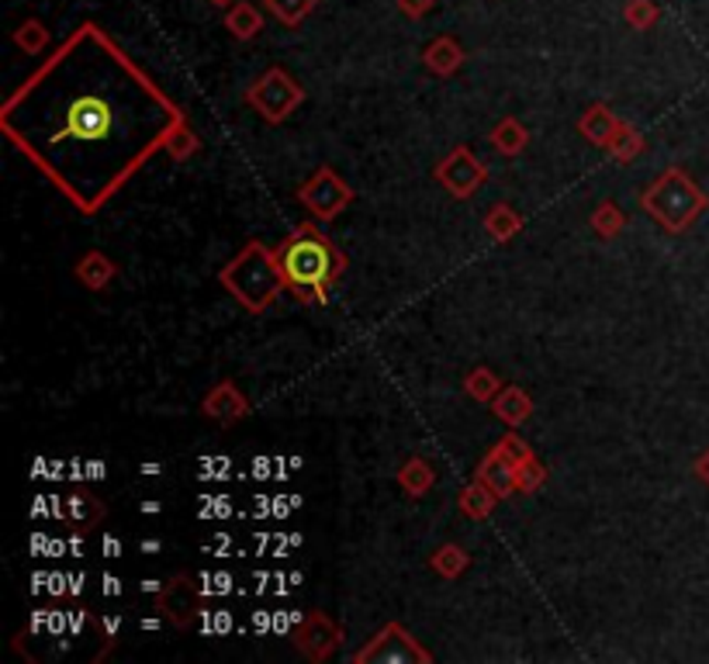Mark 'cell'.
<instances>
[{"instance_id": "obj_1", "label": "cell", "mask_w": 709, "mask_h": 664, "mask_svg": "<svg viewBox=\"0 0 709 664\" xmlns=\"http://www.w3.org/2000/svg\"><path fill=\"white\" fill-rule=\"evenodd\" d=\"M184 125V111L101 25L84 21L0 111V129L84 215Z\"/></svg>"}, {"instance_id": "obj_2", "label": "cell", "mask_w": 709, "mask_h": 664, "mask_svg": "<svg viewBox=\"0 0 709 664\" xmlns=\"http://www.w3.org/2000/svg\"><path fill=\"white\" fill-rule=\"evenodd\" d=\"M274 253H277L284 284H288V291L298 301H325L329 288L346 270L343 253L325 240L319 225H309V222L298 225Z\"/></svg>"}, {"instance_id": "obj_3", "label": "cell", "mask_w": 709, "mask_h": 664, "mask_svg": "<svg viewBox=\"0 0 709 664\" xmlns=\"http://www.w3.org/2000/svg\"><path fill=\"white\" fill-rule=\"evenodd\" d=\"M219 280L235 301L256 316L267 312V308L277 301V295L288 288V284H284V274H280V264H277V253L267 250L264 243H256V240L246 243L232 264L222 267Z\"/></svg>"}, {"instance_id": "obj_4", "label": "cell", "mask_w": 709, "mask_h": 664, "mask_svg": "<svg viewBox=\"0 0 709 664\" xmlns=\"http://www.w3.org/2000/svg\"><path fill=\"white\" fill-rule=\"evenodd\" d=\"M641 204L665 232H685L699 222V215L709 208V198L682 166H672V170L647 184Z\"/></svg>"}, {"instance_id": "obj_5", "label": "cell", "mask_w": 709, "mask_h": 664, "mask_svg": "<svg viewBox=\"0 0 709 664\" xmlns=\"http://www.w3.org/2000/svg\"><path fill=\"white\" fill-rule=\"evenodd\" d=\"M301 101H304V87H298V80L280 66H270L267 74L246 90V104L256 108L259 118L270 125L284 122Z\"/></svg>"}, {"instance_id": "obj_6", "label": "cell", "mask_w": 709, "mask_h": 664, "mask_svg": "<svg viewBox=\"0 0 709 664\" xmlns=\"http://www.w3.org/2000/svg\"><path fill=\"white\" fill-rule=\"evenodd\" d=\"M298 201H301L304 208H309L315 219L333 222L336 215H343V211L350 208L353 191H350L346 180H343L336 170H329V166H319L315 177L298 191Z\"/></svg>"}, {"instance_id": "obj_7", "label": "cell", "mask_w": 709, "mask_h": 664, "mask_svg": "<svg viewBox=\"0 0 709 664\" xmlns=\"http://www.w3.org/2000/svg\"><path fill=\"white\" fill-rule=\"evenodd\" d=\"M412 661L430 664L433 654L422 651L398 623H388L367 648H361L357 654H353V664H412Z\"/></svg>"}, {"instance_id": "obj_8", "label": "cell", "mask_w": 709, "mask_h": 664, "mask_svg": "<svg viewBox=\"0 0 709 664\" xmlns=\"http://www.w3.org/2000/svg\"><path fill=\"white\" fill-rule=\"evenodd\" d=\"M436 180L451 191L457 201L470 198L478 191V187L488 180V170H485V163L470 153L467 146H457L451 156H446L440 166H436Z\"/></svg>"}, {"instance_id": "obj_9", "label": "cell", "mask_w": 709, "mask_h": 664, "mask_svg": "<svg viewBox=\"0 0 709 664\" xmlns=\"http://www.w3.org/2000/svg\"><path fill=\"white\" fill-rule=\"evenodd\" d=\"M156 609L163 612V620H170L174 627H191L201 612V588L191 578L177 575L167 585H159Z\"/></svg>"}, {"instance_id": "obj_10", "label": "cell", "mask_w": 709, "mask_h": 664, "mask_svg": "<svg viewBox=\"0 0 709 664\" xmlns=\"http://www.w3.org/2000/svg\"><path fill=\"white\" fill-rule=\"evenodd\" d=\"M340 640H343V630L336 620H329L325 612H309L304 616V623L295 630V644L304 657H312V661H325L329 654H333L340 648Z\"/></svg>"}, {"instance_id": "obj_11", "label": "cell", "mask_w": 709, "mask_h": 664, "mask_svg": "<svg viewBox=\"0 0 709 664\" xmlns=\"http://www.w3.org/2000/svg\"><path fill=\"white\" fill-rule=\"evenodd\" d=\"M201 412H204V419H211V422H222V425H232V422H240L246 412H250V401H246V395L235 388L232 381H222V385H215L208 395H204V401H201Z\"/></svg>"}, {"instance_id": "obj_12", "label": "cell", "mask_w": 709, "mask_h": 664, "mask_svg": "<svg viewBox=\"0 0 709 664\" xmlns=\"http://www.w3.org/2000/svg\"><path fill=\"white\" fill-rule=\"evenodd\" d=\"M422 63L430 66L436 77H454L464 63V49L457 45L454 35H440L422 49Z\"/></svg>"}, {"instance_id": "obj_13", "label": "cell", "mask_w": 709, "mask_h": 664, "mask_svg": "<svg viewBox=\"0 0 709 664\" xmlns=\"http://www.w3.org/2000/svg\"><path fill=\"white\" fill-rule=\"evenodd\" d=\"M620 118L612 114L606 104H592L585 114H581V122H578V132L592 142V146H609L612 139H617V132H620Z\"/></svg>"}, {"instance_id": "obj_14", "label": "cell", "mask_w": 709, "mask_h": 664, "mask_svg": "<svg viewBox=\"0 0 709 664\" xmlns=\"http://www.w3.org/2000/svg\"><path fill=\"white\" fill-rule=\"evenodd\" d=\"M478 482H485L495 495L506 498L516 491V464L499 454V450H491V454L478 464Z\"/></svg>"}, {"instance_id": "obj_15", "label": "cell", "mask_w": 709, "mask_h": 664, "mask_svg": "<svg viewBox=\"0 0 709 664\" xmlns=\"http://www.w3.org/2000/svg\"><path fill=\"white\" fill-rule=\"evenodd\" d=\"M74 274H77V280L84 284L87 291H104L108 284L114 280L118 267H114V259H111V256H104L101 250H90L84 259H77Z\"/></svg>"}, {"instance_id": "obj_16", "label": "cell", "mask_w": 709, "mask_h": 664, "mask_svg": "<svg viewBox=\"0 0 709 664\" xmlns=\"http://www.w3.org/2000/svg\"><path fill=\"white\" fill-rule=\"evenodd\" d=\"M491 409H495V419H502L509 430H516V425H523L533 416V401L523 388H502L495 395Z\"/></svg>"}, {"instance_id": "obj_17", "label": "cell", "mask_w": 709, "mask_h": 664, "mask_svg": "<svg viewBox=\"0 0 709 664\" xmlns=\"http://www.w3.org/2000/svg\"><path fill=\"white\" fill-rule=\"evenodd\" d=\"M225 29L240 42H250L264 32V14H259V8L246 4V0H235V4L225 11Z\"/></svg>"}, {"instance_id": "obj_18", "label": "cell", "mask_w": 709, "mask_h": 664, "mask_svg": "<svg viewBox=\"0 0 709 664\" xmlns=\"http://www.w3.org/2000/svg\"><path fill=\"white\" fill-rule=\"evenodd\" d=\"M527 142H530V132L519 125V118H502V122L491 129V146L502 156H519L527 150Z\"/></svg>"}, {"instance_id": "obj_19", "label": "cell", "mask_w": 709, "mask_h": 664, "mask_svg": "<svg viewBox=\"0 0 709 664\" xmlns=\"http://www.w3.org/2000/svg\"><path fill=\"white\" fill-rule=\"evenodd\" d=\"M398 482H401V488H406L409 495L422 498V495H430V488H433V482H436V474H433V467L425 464L422 457H412V461L401 464Z\"/></svg>"}, {"instance_id": "obj_20", "label": "cell", "mask_w": 709, "mask_h": 664, "mask_svg": "<svg viewBox=\"0 0 709 664\" xmlns=\"http://www.w3.org/2000/svg\"><path fill=\"white\" fill-rule=\"evenodd\" d=\"M495 502H499V495H495L485 482H475L461 491V512L470 519H485L495 509Z\"/></svg>"}, {"instance_id": "obj_21", "label": "cell", "mask_w": 709, "mask_h": 664, "mask_svg": "<svg viewBox=\"0 0 709 664\" xmlns=\"http://www.w3.org/2000/svg\"><path fill=\"white\" fill-rule=\"evenodd\" d=\"M101 512H104V509L98 506V498L84 491V495L66 498V512H63V519H66L69 527H84V530H87V527L98 523Z\"/></svg>"}, {"instance_id": "obj_22", "label": "cell", "mask_w": 709, "mask_h": 664, "mask_svg": "<svg viewBox=\"0 0 709 664\" xmlns=\"http://www.w3.org/2000/svg\"><path fill=\"white\" fill-rule=\"evenodd\" d=\"M267 11L280 21V25H288V29H298L304 18H309L315 11L319 0H264Z\"/></svg>"}, {"instance_id": "obj_23", "label": "cell", "mask_w": 709, "mask_h": 664, "mask_svg": "<svg viewBox=\"0 0 709 664\" xmlns=\"http://www.w3.org/2000/svg\"><path fill=\"white\" fill-rule=\"evenodd\" d=\"M485 225H488V232L495 235V240L506 243V240H512V235H516L519 229H523V219H519L509 204H495V208L488 211Z\"/></svg>"}, {"instance_id": "obj_24", "label": "cell", "mask_w": 709, "mask_h": 664, "mask_svg": "<svg viewBox=\"0 0 709 664\" xmlns=\"http://www.w3.org/2000/svg\"><path fill=\"white\" fill-rule=\"evenodd\" d=\"M467 561L470 557L464 554V547H457V543H443V547L433 554V572L443 575V578H461Z\"/></svg>"}, {"instance_id": "obj_25", "label": "cell", "mask_w": 709, "mask_h": 664, "mask_svg": "<svg viewBox=\"0 0 709 664\" xmlns=\"http://www.w3.org/2000/svg\"><path fill=\"white\" fill-rule=\"evenodd\" d=\"M49 38H53L49 29H45L42 21H35V18L25 21V25L14 32V45H18L21 53H29V56H38L45 45H49Z\"/></svg>"}, {"instance_id": "obj_26", "label": "cell", "mask_w": 709, "mask_h": 664, "mask_svg": "<svg viewBox=\"0 0 709 664\" xmlns=\"http://www.w3.org/2000/svg\"><path fill=\"white\" fill-rule=\"evenodd\" d=\"M592 229L602 235V240H612V235H620L623 232V225H627V219H623V211L612 204V201H602V204H596V211H592Z\"/></svg>"}, {"instance_id": "obj_27", "label": "cell", "mask_w": 709, "mask_h": 664, "mask_svg": "<svg viewBox=\"0 0 709 664\" xmlns=\"http://www.w3.org/2000/svg\"><path fill=\"white\" fill-rule=\"evenodd\" d=\"M464 388H467V395L475 398V401H495V395H499V377H495L488 367H478V370L467 374Z\"/></svg>"}, {"instance_id": "obj_28", "label": "cell", "mask_w": 709, "mask_h": 664, "mask_svg": "<svg viewBox=\"0 0 709 664\" xmlns=\"http://www.w3.org/2000/svg\"><path fill=\"white\" fill-rule=\"evenodd\" d=\"M606 150H609L612 156H617L620 163H630L636 153L644 150V139H641V132H636V129H630V125H620L617 139H612Z\"/></svg>"}, {"instance_id": "obj_29", "label": "cell", "mask_w": 709, "mask_h": 664, "mask_svg": "<svg viewBox=\"0 0 709 664\" xmlns=\"http://www.w3.org/2000/svg\"><path fill=\"white\" fill-rule=\"evenodd\" d=\"M543 482H547V467H543L536 457L516 464V491H536Z\"/></svg>"}, {"instance_id": "obj_30", "label": "cell", "mask_w": 709, "mask_h": 664, "mask_svg": "<svg viewBox=\"0 0 709 664\" xmlns=\"http://www.w3.org/2000/svg\"><path fill=\"white\" fill-rule=\"evenodd\" d=\"M657 18H661V8L654 4V0H630V4H627V25L636 29V32L651 29Z\"/></svg>"}, {"instance_id": "obj_31", "label": "cell", "mask_w": 709, "mask_h": 664, "mask_svg": "<svg viewBox=\"0 0 709 664\" xmlns=\"http://www.w3.org/2000/svg\"><path fill=\"white\" fill-rule=\"evenodd\" d=\"M191 153H198V135H195V129L191 125H177V132L170 135V146H167V156H174V159H187Z\"/></svg>"}, {"instance_id": "obj_32", "label": "cell", "mask_w": 709, "mask_h": 664, "mask_svg": "<svg viewBox=\"0 0 709 664\" xmlns=\"http://www.w3.org/2000/svg\"><path fill=\"white\" fill-rule=\"evenodd\" d=\"M495 450H499V454H506V457H509L512 464H523V461H530V457H533V450H530V446H527L523 440H519L516 433L502 436L499 443H495Z\"/></svg>"}, {"instance_id": "obj_33", "label": "cell", "mask_w": 709, "mask_h": 664, "mask_svg": "<svg viewBox=\"0 0 709 664\" xmlns=\"http://www.w3.org/2000/svg\"><path fill=\"white\" fill-rule=\"evenodd\" d=\"M433 4L436 0H398V11L406 18H422V14L433 11Z\"/></svg>"}, {"instance_id": "obj_34", "label": "cell", "mask_w": 709, "mask_h": 664, "mask_svg": "<svg viewBox=\"0 0 709 664\" xmlns=\"http://www.w3.org/2000/svg\"><path fill=\"white\" fill-rule=\"evenodd\" d=\"M693 471H696V478L709 488V450H706V454H699V461L693 464Z\"/></svg>"}, {"instance_id": "obj_35", "label": "cell", "mask_w": 709, "mask_h": 664, "mask_svg": "<svg viewBox=\"0 0 709 664\" xmlns=\"http://www.w3.org/2000/svg\"><path fill=\"white\" fill-rule=\"evenodd\" d=\"M208 4H215V8H232L235 0H208Z\"/></svg>"}]
</instances>
